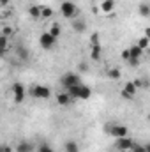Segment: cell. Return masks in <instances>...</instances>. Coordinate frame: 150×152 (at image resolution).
Instances as JSON below:
<instances>
[{
	"mask_svg": "<svg viewBox=\"0 0 150 152\" xmlns=\"http://www.w3.org/2000/svg\"><path fill=\"white\" fill-rule=\"evenodd\" d=\"M113 9H115V0H103V4H101V11L103 12H111Z\"/></svg>",
	"mask_w": 150,
	"mask_h": 152,
	"instance_id": "14",
	"label": "cell"
},
{
	"mask_svg": "<svg viewBox=\"0 0 150 152\" xmlns=\"http://www.w3.org/2000/svg\"><path fill=\"white\" fill-rule=\"evenodd\" d=\"M5 4H9V0H0V5H5Z\"/></svg>",
	"mask_w": 150,
	"mask_h": 152,
	"instance_id": "32",
	"label": "cell"
},
{
	"mask_svg": "<svg viewBox=\"0 0 150 152\" xmlns=\"http://www.w3.org/2000/svg\"><path fill=\"white\" fill-rule=\"evenodd\" d=\"M133 143H134V142H133L129 136H122V138H117L115 147H117L118 151H124V152H125V151H129V149L133 147Z\"/></svg>",
	"mask_w": 150,
	"mask_h": 152,
	"instance_id": "7",
	"label": "cell"
},
{
	"mask_svg": "<svg viewBox=\"0 0 150 152\" xmlns=\"http://www.w3.org/2000/svg\"><path fill=\"white\" fill-rule=\"evenodd\" d=\"M106 76L113 80V81H117V80H120V76H122V71L118 69V67H110L108 71H106Z\"/></svg>",
	"mask_w": 150,
	"mask_h": 152,
	"instance_id": "12",
	"label": "cell"
},
{
	"mask_svg": "<svg viewBox=\"0 0 150 152\" xmlns=\"http://www.w3.org/2000/svg\"><path fill=\"white\" fill-rule=\"evenodd\" d=\"M48 34H50L51 37L58 39V37H60V34H62V28H60V25H57V23H53V25H51V28L48 30Z\"/></svg>",
	"mask_w": 150,
	"mask_h": 152,
	"instance_id": "19",
	"label": "cell"
},
{
	"mask_svg": "<svg viewBox=\"0 0 150 152\" xmlns=\"http://www.w3.org/2000/svg\"><path fill=\"white\" fill-rule=\"evenodd\" d=\"M127 152H150L149 145H138V143H133V147Z\"/></svg>",
	"mask_w": 150,
	"mask_h": 152,
	"instance_id": "22",
	"label": "cell"
},
{
	"mask_svg": "<svg viewBox=\"0 0 150 152\" xmlns=\"http://www.w3.org/2000/svg\"><path fill=\"white\" fill-rule=\"evenodd\" d=\"M34 151V147H32V143H28V142H20L18 145H16V152H32Z\"/></svg>",
	"mask_w": 150,
	"mask_h": 152,
	"instance_id": "15",
	"label": "cell"
},
{
	"mask_svg": "<svg viewBox=\"0 0 150 152\" xmlns=\"http://www.w3.org/2000/svg\"><path fill=\"white\" fill-rule=\"evenodd\" d=\"M2 36L11 37V36H12V28H11V27H4V28H2Z\"/></svg>",
	"mask_w": 150,
	"mask_h": 152,
	"instance_id": "27",
	"label": "cell"
},
{
	"mask_svg": "<svg viewBox=\"0 0 150 152\" xmlns=\"http://www.w3.org/2000/svg\"><path fill=\"white\" fill-rule=\"evenodd\" d=\"M11 92H12V96H14V103H16V104L23 103V99H25V87H23L20 81H16V83L11 85Z\"/></svg>",
	"mask_w": 150,
	"mask_h": 152,
	"instance_id": "3",
	"label": "cell"
},
{
	"mask_svg": "<svg viewBox=\"0 0 150 152\" xmlns=\"http://www.w3.org/2000/svg\"><path fill=\"white\" fill-rule=\"evenodd\" d=\"M55 42H57V39L51 37L48 32H42V34L39 36V44H41L42 50H51V48H55Z\"/></svg>",
	"mask_w": 150,
	"mask_h": 152,
	"instance_id": "5",
	"label": "cell"
},
{
	"mask_svg": "<svg viewBox=\"0 0 150 152\" xmlns=\"http://www.w3.org/2000/svg\"><path fill=\"white\" fill-rule=\"evenodd\" d=\"M39 152H55V151H53L50 145H46V143H41V145H39Z\"/></svg>",
	"mask_w": 150,
	"mask_h": 152,
	"instance_id": "26",
	"label": "cell"
},
{
	"mask_svg": "<svg viewBox=\"0 0 150 152\" xmlns=\"http://www.w3.org/2000/svg\"><path fill=\"white\" fill-rule=\"evenodd\" d=\"M73 101H74V99H73L66 90H62V92H58V94H57V103H58L60 106H69Z\"/></svg>",
	"mask_w": 150,
	"mask_h": 152,
	"instance_id": "9",
	"label": "cell"
},
{
	"mask_svg": "<svg viewBox=\"0 0 150 152\" xmlns=\"http://www.w3.org/2000/svg\"><path fill=\"white\" fill-rule=\"evenodd\" d=\"M149 44H150V41H149V37H145V36L141 39H138V42H136V46H138L140 50H143V51L149 48Z\"/></svg>",
	"mask_w": 150,
	"mask_h": 152,
	"instance_id": "25",
	"label": "cell"
},
{
	"mask_svg": "<svg viewBox=\"0 0 150 152\" xmlns=\"http://www.w3.org/2000/svg\"><path fill=\"white\" fill-rule=\"evenodd\" d=\"M7 48H9V39L0 34V55H4L7 51Z\"/></svg>",
	"mask_w": 150,
	"mask_h": 152,
	"instance_id": "23",
	"label": "cell"
},
{
	"mask_svg": "<svg viewBox=\"0 0 150 152\" xmlns=\"http://www.w3.org/2000/svg\"><path fill=\"white\" fill-rule=\"evenodd\" d=\"M64 151L66 152H79V147H78V143H76L74 140H69V142H66Z\"/></svg>",
	"mask_w": 150,
	"mask_h": 152,
	"instance_id": "18",
	"label": "cell"
},
{
	"mask_svg": "<svg viewBox=\"0 0 150 152\" xmlns=\"http://www.w3.org/2000/svg\"><path fill=\"white\" fill-rule=\"evenodd\" d=\"M87 69H88L87 64H81V66H79V71H87Z\"/></svg>",
	"mask_w": 150,
	"mask_h": 152,
	"instance_id": "31",
	"label": "cell"
},
{
	"mask_svg": "<svg viewBox=\"0 0 150 152\" xmlns=\"http://www.w3.org/2000/svg\"><path fill=\"white\" fill-rule=\"evenodd\" d=\"M90 96H92V88L88 87V85H79V97L78 99H81V101H87V99H90Z\"/></svg>",
	"mask_w": 150,
	"mask_h": 152,
	"instance_id": "11",
	"label": "cell"
},
{
	"mask_svg": "<svg viewBox=\"0 0 150 152\" xmlns=\"http://www.w3.org/2000/svg\"><path fill=\"white\" fill-rule=\"evenodd\" d=\"M60 83L64 85V88L74 87V85H79V83H81V78H79L78 73H66V75L60 78Z\"/></svg>",
	"mask_w": 150,
	"mask_h": 152,
	"instance_id": "2",
	"label": "cell"
},
{
	"mask_svg": "<svg viewBox=\"0 0 150 152\" xmlns=\"http://www.w3.org/2000/svg\"><path fill=\"white\" fill-rule=\"evenodd\" d=\"M0 152H12V147H9V145H0Z\"/></svg>",
	"mask_w": 150,
	"mask_h": 152,
	"instance_id": "29",
	"label": "cell"
},
{
	"mask_svg": "<svg viewBox=\"0 0 150 152\" xmlns=\"http://www.w3.org/2000/svg\"><path fill=\"white\" fill-rule=\"evenodd\" d=\"M60 12H62L64 18L73 20V18H76V14H78V7H76L74 2H71V0H64L62 5H60Z\"/></svg>",
	"mask_w": 150,
	"mask_h": 152,
	"instance_id": "1",
	"label": "cell"
},
{
	"mask_svg": "<svg viewBox=\"0 0 150 152\" xmlns=\"http://www.w3.org/2000/svg\"><path fill=\"white\" fill-rule=\"evenodd\" d=\"M16 53H18V57H20L23 62L28 60V50H27L25 46H18V48H16Z\"/></svg>",
	"mask_w": 150,
	"mask_h": 152,
	"instance_id": "20",
	"label": "cell"
},
{
	"mask_svg": "<svg viewBox=\"0 0 150 152\" xmlns=\"http://www.w3.org/2000/svg\"><path fill=\"white\" fill-rule=\"evenodd\" d=\"M73 28H74L76 32H85L87 30V23L83 21V20H73Z\"/></svg>",
	"mask_w": 150,
	"mask_h": 152,
	"instance_id": "17",
	"label": "cell"
},
{
	"mask_svg": "<svg viewBox=\"0 0 150 152\" xmlns=\"http://www.w3.org/2000/svg\"><path fill=\"white\" fill-rule=\"evenodd\" d=\"M106 131H108V134H111L115 138H122V136H127V127L125 126H122V124H115V126H110V127H106Z\"/></svg>",
	"mask_w": 150,
	"mask_h": 152,
	"instance_id": "6",
	"label": "cell"
},
{
	"mask_svg": "<svg viewBox=\"0 0 150 152\" xmlns=\"http://www.w3.org/2000/svg\"><path fill=\"white\" fill-rule=\"evenodd\" d=\"M30 94H32L34 97H37V99H48V97L51 96V90H50L46 85H36V87H32Z\"/></svg>",
	"mask_w": 150,
	"mask_h": 152,
	"instance_id": "4",
	"label": "cell"
},
{
	"mask_svg": "<svg viewBox=\"0 0 150 152\" xmlns=\"http://www.w3.org/2000/svg\"><path fill=\"white\" fill-rule=\"evenodd\" d=\"M122 58H124L125 62L129 60V50H124V51H122Z\"/></svg>",
	"mask_w": 150,
	"mask_h": 152,
	"instance_id": "30",
	"label": "cell"
},
{
	"mask_svg": "<svg viewBox=\"0 0 150 152\" xmlns=\"http://www.w3.org/2000/svg\"><path fill=\"white\" fill-rule=\"evenodd\" d=\"M136 92H138V88L134 87V83H133V81H127V83L124 85L122 96H124L125 99H133V97H136Z\"/></svg>",
	"mask_w": 150,
	"mask_h": 152,
	"instance_id": "8",
	"label": "cell"
},
{
	"mask_svg": "<svg viewBox=\"0 0 150 152\" xmlns=\"http://www.w3.org/2000/svg\"><path fill=\"white\" fill-rule=\"evenodd\" d=\"M140 14H141L143 18H149V16H150V5L147 4V2L140 4Z\"/></svg>",
	"mask_w": 150,
	"mask_h": 152,
	"instance_id": "24",
	"label": "cell"
},
{
	"mask_svg": "<svg viewBox=\"0 0 150 152\" xmlns=\"http://www.w3.org/2000/svg\"><path fill=\"white\" fill-rule=\"evenodd\" d=\"M90 42H92V46L94 44H99V34H92L90 36Z\"/></svg>",
	"mask_w": 150,
	"mask_h": 152,
	"instance_id": "28",
	"label": "cell"
},
{
	"mask_svg": "<svg viewBox=\"0 0 150 152\" xmlns=\"http://www.w3.org/2000/svg\"><path fill=\"white\" fill-rule=\"evenodd\" d=\"M90 57H92V60H99V58H101V44H94V46H92Z\"/></svg>",
	"mask_w": 150,
	"mask_h": 152,
	"instance_id": "21",
	"label": "cell"
},
{
	"mask_svg": "<svg viewBox=\"0 0 150 152\" xmlns=\"http://www.w3.org/2000/svg\"><path fill=\"white\" fill-rule=\"evenodd\" d=\"M53 16V9L50 5H41V18L42 20H50Z\"/></svg>",
	"mask_w": 150,
	"mask_h": 152,
	"instance_id": "16",
	"label": "cell"
},
{
	"mask_svg": "<svg viewBox=\"0 0 150 152\" xmlns=\"http://www.w3.org/2000/svg\"><path fill=\"white\" fill-rule=\"evenodd\" d=\"M28 16L32 20H41V5H30L28 7Z\"/></svg>",
	"mask_w": 150,
	"mask_h": 152,
	"instance_id": "13",
	"label": "cell"
},
{
	"mask_svg": "<svg viewBox=\"0 0 150 152\" xmlns=\"http://www.w3.org/2000/svg\"><path fill=\"white\" fill-rule=\"evenodd\" d=\"M127 50H129V60H140L141 55H143V50H140L136 44L131 46V48H127ZM129 60H127V62H129Z\"/></svg>",
	"mask_w": 150,
	"mask_h": 152,
	"instance_id": "10",
	"label": "cell"
}]
</instances>
